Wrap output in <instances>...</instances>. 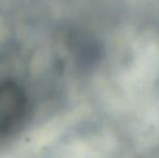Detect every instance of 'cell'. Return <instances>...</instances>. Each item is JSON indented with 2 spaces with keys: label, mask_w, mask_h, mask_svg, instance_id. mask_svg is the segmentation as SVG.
<instances>
[{
  "label": "cell",
  "mask_w": 159,
  "mask_h": 158,
  "mask_svg": "<svg viewBox=\"0 0 159 158\" xmlns=\"http://www.w3.org/2000/svg\"><path fill=\"white\" fill-rule=\"evenodd\" d=\"M28 110L24 89L14 81L0 84V135L13 132L21 126Z\"/></svg>",
  "instance_id": "1"
}]
</instances>
